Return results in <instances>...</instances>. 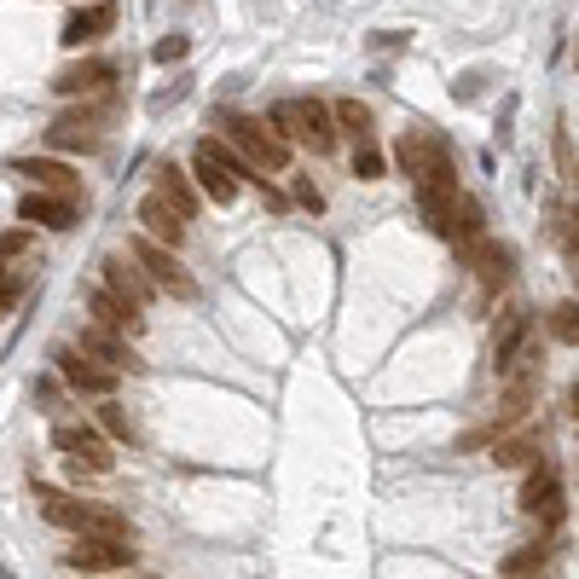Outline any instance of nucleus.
<instances>
[{
  "instance_id": "obj_1",
  "label": "nucleus",
  "mask_w": 579,
  "mask_h": 579,
  "mask_svg": "<svg viewBox=\"0 0 579 579\" xmlns=\"http://www.w3.org/2000/svg\"><path fill=\"white\" fill-rule=\"evenodd\" d=\"M394 163H400V174L412 180L417 209L435 221L441 203L458 192V157H452V139L435 134V128H406V134L394 139Z\"/></svg>"
},
{
  "instance_id": "obj_2",
  "label": "nucleus",
  "mask_w": 579,
  "mask_h": 579,
  "mask_svg": "<svg viewBox=\"0 0 579 579\" xmlns=\"http://www.w3.org/2000/svg\"><path fill=\"white\" fill-rule=\"evenodd\" d=\"M35 510L53 527H70V533H99V539H134L128 533V516L111 510V504H87V498L64 493V487H41L35 481Z\"/></svg>"
},
{
  "instance_id": "obj_3",
  "label": "nucleus",
  "mask_w": 579,
  "mask_h": 579,
  "mask_svg": "<svg viewBox=\"0 0 579 579\" xmlns=\"http://www.w3.org/2000/svg\"><path fill=\"white\" fill-rule=\"evenodd\" d=\"M221 122V134H226V145L244 157L255 174H290V139L278 134L267 116H238V111H226V116H215Z\"/></svg>"
},
{
  "instance_id": "obj_4",
  "label": "nucleus",
  "mask_w": 579,
  "mask_h": 579,
  "mask_svg": "<svg viewBox=\"0 0 579 579\" xmlns=\"http://www.w3.org/2000/svg\"><path fill=\"white\" fill-rule=\"evenodd\" d=\"M267 122H273L284 139L307 145L313 157L336 151V116H331V105H325V99H278L273 111H267Z\"/></svg>"
},
{
  "instance_id": "obj_5",
  "label": "nucleus",
  "mask_w": 579,
  "mask_h": 579,
  "mask_svg": "<svg viewBox=\"0 0 579 579\" xmlns=\"http://www.w3.org/2000/svg\"><path fill=\"white\" fill-rule=\"evenodd\" d=\"M192 174H197V186H203V197H209V203H221V209L238 197V174L261 180L244 157H232V151H226L221 139H203V145L192 151Z\"/></svg>"
},
{
  "instance_id": "obj_6",
  "label": "nucleus",
  "mask_w": 579,
  "mask_h": 579,
  "mask_svg": "<svg viewBox=\"0 0 579 579\" xmlns=\"http://www.w3.org/2000/svg\"><path fill=\"white\" fill-rule=\"evenodd\" d=\"M128 255H134V267L145 273V284H157L163 296H180V302H197V278L180 267V255L168 244H157V238L139 232L134 244H128Z\"/></svg>"
},
{
  "instance_id": "obj_7",
  "label": "nucleus",
  "mask_w": 579,
  "mask_h": 579,
  "mask_svg": "<svg viewBox=\"0 0 579 579\" xmlns=\"http://www.w3.org/2000/svg\"><path fill=\"white\" fill-rule=\"evenodd\" d=\"M53 446L64 452V458H70V475H76V481H82V475H111V469H116V452L99 441L93 429L58 423V429H53Z\"/></svg>"
},
{
  "instance_id": "obj_8",
  "label": "nucleus",
  "mask_w": 579,
  "mask_h": 579,
  "mask_svg": "<svg viewBox=\"0 0 579 579\" xmlns=\"http://www.w3.org/2000/svg\"><path fill=\"white\" fill-rule=\"evenodd\" d=\"M516 504H522V516H533V522L556 527L562 516H568V498H562V475H556L551 464H533L522 481V493H516Z\"/></svg>"
},
{
  "instance_id": "obj_9",
  "label": "nucleus",
  "mask_w": 579,
  "mask_h": 579,
  "mask_svg": "<svg viewBox=\"0 0 579 579\" xmlns=\"http://www.w3.org/2000/svg\"><path fill=\"white\" fill-rule=\"evenodd\" d=\"M53 365H58V377L76 388V394H99V400H105V394H116V377H122V371H111V365L87 359L76 342H58V348H53Z\"/></svg>"
},
{
  "instance_id": "obj_10",
  "label": "nucleus",
  "mask_w": 579,
  "mask_h": 579,
  "mask_svg": "<svg viewBox=\"0 0 579 579\" xmlns=\"http://www.w3.org/2000/svg\"><path fill=\"white\" fill-rule=\"evenodd\" d=\"M429 226H435V232H441L452 249H469L475 238H487V209H481L469 192H452V197L441 203V215H435Z\"/></svg>"
},
{
  "instance_id": "obj_11",
  "label": "nucleus",
  "mask_w": 579,
  "mask_h": 579,
  "mask_svg": "<svg viewBox=\"0 0 579 579\" xmlns=\"http://www.w3.org/2000/svg\"><path fill=\"white\" fill-rule=\"evenodd\" d=\"M64 562L76 574H116V568H134V539H99V533H82V545H70Z\"/></svg>"
},
{
  "instance_id": "obj_12",
  "label": "nucleus",
  "mask_w": 579,
  "mask_h": 579,
  "mask_svg": "<svg viewBox=\"0 0 579 579\" xmlns=\"http://www.w3.org/2000/svg\"><path fill=\"white\" fill-rule=\"evenodd\" d=\"M116 0H93V6H76L70 18H64V29H58V41L70 47V53H82V47H93V41H105L116 29Z\"/></svg>"
},
{
  "instance_id": "obj_13",
  "label": "nucleus",
  "mask_w": 579,
  "mask_h": 579,
  "mask_svg": "<svg viewBox=\"0 0 579 579\" xmlns=\"http://www.w3.org/2000/svg\"><path fill=\"white\" fill-rule=\"evenodd\" d=\"M469 267H475V278H481V290L493 296V290H504L510 278H516V249L498 244V238H475L469 249H458Z\"/></svg>"
},
{
  "instance_id": "obj_14",
  "label": "nucleus",
  "mask_w": 579,
  "mask_h": 579,
  "mask_svg": "<svg viewBox=\"0 0 579 579\" xmlns=\"http://www.w3.org/2000/svg\"><path fill=\"white\" fill-rule=\"evenodd\" d=\"M139 232H145V238H157V244H168V249H180L186 244V215H180V209H174V203H168L163 192H145L139 197Z\"/></svg>"
},
{
  "instance_id": "obj_15",
  "label": "nucleus",
  "mask_w": 579,
  "mask_h": 579,
  "mask_svg": "<svg viewBox=\"0 0 579 579\" xmlns=\"http://www.w3.org/2000/svg\"><path fill=\"white\" fill-rule=\"evenodd\" d=\"M527 336H533V319H527L522 307H504L498 325H493V371H498V383L510 377V365H516V354L527 348Z\"/></svg>"
},
{
  "instance_id": "obj_16",
  "label": "nucleus",
  "mask_w": 579,
  "mask_h": 579,
  "mask_svg": "<svg viewBox=\"0 0 579 579\" xmlns=\"http://www.w3.org/2000/svg\"><path fill=\"white\" fill-rule=\"evenodd\" d=\"M76 348H82L87 359H99V365H111V371H139V354L128 336L105 331V325H87L82 336H76Z\"/></svg>"
},
{
  "instance_id": "obj_17",
  "label": "nucleus",
  "mask_w": 579,
  "mask_h": 579,
  "mask_svg": "<svg viewBox=\"0 0 579 579\" xmlns=\"http://www.w3.org/2000/svg\"><path fill=\"white\" fill-rule=\"evenodd\" d=\"M87 313H93V325H105V331H116V336H139V331H145L139 307L122 302V296H111L105 284H93V290H87Z\"/></svg>"
},
{
  "instance_id": "obj_18",
  "label": "nucleus",
  "mask_w": 579,
  "mask_h": 579,
  "mask_svg": "<svg viewBox=\"0 0 579 579\" xmlns=\"http://www.w3.org/2000/svg\"><path fill=\"white\" fill-rule=\"evenodd\" d=\"M18 221H24V226H47V232H70V226H76V197L29 192L24 203H18Z\"/></svg>"
},
{
  "instance_id": "obj_19",
  "label": "nucleus",
  "mask_w": 579,
  "mask_h": 579,
  "mask_svg": "<svg viewBox=\"0 0 579 579\" xmlns=\"http://www.w3.org/2000/svg\"><path fill=\"white\" fill-rule=\"evenodd\" d=\"M111 76H116L111 58H82V64H70V70H58L53 76V93L58 99H87V93L111 87Z\"/></svg>"
},
{
  "instance_id": "obj_20",
  "label": "nucleus",
  "mask_w": 579,
  "mask_h": 579,
  "mask_svg": "<svg viewBox=\"0 0 579 579\" xmlns=\"http://www.w3.org/2000/svg\"><path fill=\"white\" fill-rule=\"evenodd\" d=\"M12 168L24 174L35 192H58V197H76V192H82V174H70L58 157H18Z\"/></svg>"
},
{
  "instance_id": "obj_21",
  "label": "nucleus",
  "mask_w": 579,
  "mask_h": 579,
  "mask_svg": "<svg viewBox=\"0 0 579 579\" xmlns=\"http://www.w3.org/2000/svg\"><path fill=\"white\" fill-rule=\"evenodd\" d=\"M99 284L134 307H145V296H151V284H145V273L134 267V255H105V261H99Z\"/></svg>"
},
{
  "instance_id": "obj_22",
  "label": "nucleus",
  "mask_w": 579,
  "mask_h": 579,
  "mask_svg": "<svg viewBox=\"0 0 579 579\" xmlns=\"http://www.w3.org/2000/svg\"><path fill=\"white\" fill-rule=\"evenodd\" d=\"M551 556H556L551 539H533V545H522V551H510L504 562H498V579H533Z\"/></svg>"
},
{
  "instance_id": "obj_23",
  "label": "nucleus",
  "mask_w": 579,
  "mask_h": 579,
  "mask_svg": "<svg viewBox=\"0 0 579 579\" xmlns=\"http://www.w3.org/2000/svg\"><path fill=\"white\" fill-rule=\"evenodd\" d=\"M551 238H556V249L568 255V267H574V278H579V209L574 203H551Z\"/></svg>"
},
{
  "instance_id": "obj_24",
  "label": "nucleus",
  "mask_w": 579,
  "mask_h": 579,
  "mask_svg": "<svg viewBox=\"0 0 579 579\" xmlns=\"http://www.w3.org/2000/svg\"><path fill=\"white\" fill-rule=\"evenodd\" d=\"M493 464H498V469L539 464V435H498V441H493Z\"/></svg>"
},
{
  "instance_id": "obj_25",
  "label": "nucleus",
  "mask_w": 579,
  "mask_h": 579,
  "mask_svg": "<svg viewBox=\"0 0 579 579\" xmlns=\"http://www.w3.org/2000/svg\"><path fill=\"white\" fill-rule=\"evenodd\" d=\"M157 192H163L168 203H174V209L186 215V221H192V215H197V192H192V180H186V168L163 163V168H157Z\"/></svg>"
},
{
  "instance_id": "obj_26",
  "label": "nucleus",
  "mask_w": 579,
  "mask_h": 579,
  "mask_svg": "<svg viewBox=\"0 0 579 579\" xmlns=\"http://www.w3.org/2000/svg\"><path fill=\"white\" fill-rule=\"evenodd\" d=\"M331 116H336V134H354V145L371 139V105H359V99H336Z\"/></svg>"
},
{
  "instance_id": "obj_27",
  "label": "nucleus",
  "mask_w": 579,
  "mask_h": 579,
  "mask_svg": "<svg viewBox=\"0 0 579 579\" xmlns=\"http://www.w3.org/2000/svg\"><path fill=\"white\" fill-rule=\"evenodd\" d=\"M99 423H105V435H111V441H122V446H134V441H139V429L128 423V412L116 406L111 394H105V406H99Z\"/></svg>"
},
{
  "instance_id": "obj_28",
  "label": "nucleus",
  "mask_w": 579,
  "mask_h": 579,
  "mask_svg": "<svg viewBox=\"0 0 579 579\" xmlns=\"http://www.w3.org/2000/svg\"><path fill=\"white\" fill-rule=\"evenodd\" d=\"M47 145H53V151H93V145H99V134L70 128V122H53V128H47Z\"/></svg>"
},
{
  "instance_id": "obj_29",
  "label": "nucleus",
  "mask_w": 579,
  "mask_h": 579,
  "mask_svg": "<svg viewBox=\"0 0 579 579\" xmlns=\"http://www.w3.org/2000/svg\"><path fill=\"white\" fill-rule=\"evenodd\" d=\"M383 151H377V145H371V139H365V145H354V174L359 180H383Z\"/></svg>"
},
{
  "instance_id": "obj_30",
  "label": "nucleus",
  "mask_w": 579,
  "mask_h": 579,
  "mask_svg": "<svg viewBox=\"0 0 579 579\" xmlns=\"http://www.w3.org/2000/svg\"><path fill=\"white\" fill-rule=\"evenodd\" d=\"M551 336H556V342H568V348H579V307H556V313H551Z\"/></svg>"
},
{
  "instance_id": "obj_31",
  "label": "nucleus",
  "mask_w": 579,
  "mask_h": 579,
  "mask_svg": "<svg viewBox=\"0 0 579 579\" xmlns=\"http://www.w3.org/2000/svg\"><path fill=\"white\" fill-rule=\"evenodd\" d=\"M186 53H192V41H186V35H163V41L151 47V58H157V64H180Z\"/></svg>"
},
{
  "instance_id": "obj_32",
  "label": "nucleus",
  "mask_w": 579,
  "mask_h": 579,
  "mask_svg": "<svg viewBox=\"0 0 579 579\" xmlns=\"http://www.w3.org/2000/svg\"><path fill=\"white\" fill-rule=\"evenodd\" d=\"M29 249V226H12V232H0V261H18Z\"/></svg>"
},
{
  "instance_id": "obj_33",
  "label": "nucleus",
  "mask_w": 579,
  "mask_h": 579,
  "mask_svg": "<svg viewBox=\"0 0 579 579\" xmlns=\"http://www.w3.org/2000/svg\"><path fill=\"white\" fill-rule=\"evenodd\" d=\"M290 197H296V203H302V209H313V215H319V209H325V197H319V186H313V180H302V174H296V180H290Z\"/></svg>"
},
{
  "instance_id": "obj_34",
  "label": "nucleus",
  "mask_w": 579,
  "mask_h": 579,
  "mask_svg": "<svg viewBox=\"0 0 579 579\" xmlns=\"http://www.w3.org/2000/svg\"><path fill=\"white\" fill-rule=\"evenodd\" d=\"M481 82H487L481 70H464V76L452 82V99H458V105H469V99H481Z\"/></svg>"
},
{
  "instance_id": "obj_35",
  "label": "nucleus",
  "mask_w": 579,
  "mask_h": 579,
  "mask_svg": "<svg viewBox=\"0 0 579 579\" xmlns=\"http://www.w3.org/2000/svg\"><path fill=\"white\" fill-rule=\"evenodd\" d=\"M371 47H377V53H394V47H406V35H400V29H377Z\"/></svg>"
},
{
  "instance_id": "obj_36",
  "label": "nucleus",
  "mask_w": 579,
  "mask_h": 579,
  "mask_svg": "<svg viewBox=\"0 0 579 579\" xmlns=\"http://www.w3.org/2000/svg\"><path fill=\"white\" fill-rule=\"evenodd\" d=\"M35 400H41V412H58V383L41 377V383H35Z\"/></svg>"
},
{
  "instance_id": "obj_37",
  "label": "nucleus",
  "mask_w": 579,
  "mask_h": 579,
  "mask_svg": "<svg viewBox=\"0 0 579 579\" xmlns=\"http://www.w3.org/2000/svg\"><path fill=\"white\" fill-rule=\"evenodd\" d=\"M568 412H574V417H579V383H574V388H568Z\"/></svg>"
},
{
  "instance_id": "obj_38",
  "label": "nucleus",
  "mask_w": 579,
  "mask_h": 579,
  "mask_svg": "<svg viewBox=\"0 0 579 579\" xmlns=\"http://www.w3.org/2000/svg\"><path fill=\"white\" fill-rule=\"evenodd\" d=\"M0 284H6V267H0Z\"/></svg>"
}]
</instances>
